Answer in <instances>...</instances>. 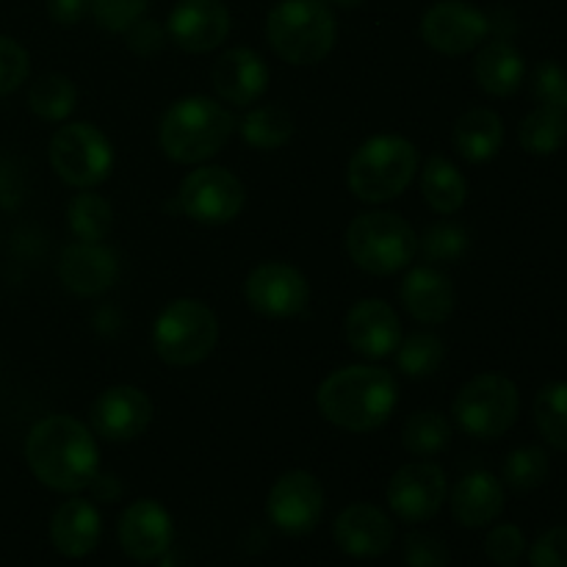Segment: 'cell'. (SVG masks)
Wrapping results in <instances>:
<instances>
[{
	"label": "cell",
	"instance_id": "3957f363",
	"mask_svg": "<svg viewBox=\"0 0 567 567\" xmlns=\"http://www.w3.org/2000/svg\"><path fill=\"white\" fill-rule=\"evenodd\" d=\"M236 131V120L230 111L214 97H194L177 100L169 105L158 127V142L166 158L175 164H203L225 150Z\"/></svg>",
	"mask_w": 567,
	"mask_h": 567
},
{
	"label": "cell",
	"instance_id": "d590c367",
	"mask_svg": "<svg viewBox=\"0 0 567 567\" xmlns=\"http://www.w3.org/2000/svg\"><path fill=\"white\" fill-rule=\"evenodd\" d=\"M468 233L465 227L452 225V221H441L432 225L424 236L419 238V249L424 252L426 260L432 264H457L465 252H468Z\"/></svg>",
	"mask_w": 567,
	"mask_h": 567
},
{
	"label": "cell",
	"instance_id": "83f0119b",
	"mask_svg": "<svg viewBox=\"0 0 567 567\" xmlns=\"http://www.w3.org/2000/svg\"><path fill=\"white\" fill-rule=\"evenodd\" d=\"M241 136L255 150H280L293 136V116L282 105H258L241 120Z\"/></svg>",
	"mask_w": 567,
	"mask_h": 567
},
{
	"label": "cell",
	"instance_id": "9a60e30c",
	"mask_svg": "<svg viewBox=\"0 0 567 567\" xmlns=\"http://www.w3.org/2000/svg\"><path fill=\"white\" fill-rule=\"evenodd\" d=\"M92 430L109 443H131L153 421V399L136 385L105 388L92 404Z\"/></svg>",
	"mask_w": 567,
	"mask_h": 567
},
{
	"label": "cell",
	"instance_id": "5b68a950",
	"mask_svg": "<svg viewBox=\"0 0 567 567\" xmlns=\"http://www.w3.org/2000/svg\"><path fill=\"white\" fill-rule=\"evenodd\" d=\"M419 172V150L413 142L393 133L371 136L349 158V192L360 203H388L408 192Z\"/></svg>",
	"mask_w": 567,
	"mask_h": 567
},
{
	"label": "cell",
	"instance_id": "6da1fadb",
	"mask_svg": "<svg viewBox=\"0 0 567 567\" xmlns=\"http://www.w3.org/2000/svg\"><path fill=\"white\" fill-rule=\"evenodd\" d=\"M25 460L44 487L78 493L97 480L100 449L89 426L72 415H48L28 432Z\"/></svg>",
	"mask_w": 567,
	"mask_h": 567
},
{
	"label": "cell",
	"instance_id": "4316f807",
	"mask_svg": "<svg viewBox=\"0 0 567 567\" xmlns=\"http://www.w3.org/2000/svg\"><path fill=\"white\" fill-rule=\"evenodd\" d=\"M421 192H424V199L435 214L452 216L468 199V183L452 161L443 158V155H432L421 172Z\"/></svg>",
	"mask_w": 567,
	"mask_h": 567
},
{
	"label": "cell",
	"instance_id": "f546056e",
	"mask_svg": "<svg viewBox=\"0 0 567 567\" xmlns=\"http://www.w3.org/2000/svg\"><path fill=\"white\" fill-rule=\"evenodd\" d=\"M452 441V424L437 410H419L404 421L402 443L410 454L419 457H435Z\"/></svg>",
	"mask_w": 567,
	"mask_h": 567
},
{
	"label": "cell",
	"instance_id": "484cf974",
	"mask_svg": "<svg viewBox=\"0 0 567 567\" xmlns=\"http://www.w3.org/2000/svg\"><path fill=\"white\" fill-rule=\"evenodd\" d=\"M454 150L471 164H485L496 158L504 144V122L491 109H471L454 122Z\"/></svg>",
	"mask_w": 567,
	"mask_h": 567
},
{
	"label": "cell",
	"instance_id": "cb8c5ba5",
	"mask_svg": "<svg viewBox=\"0 0 567 567\" xmlns=\"http://www.w3.org/2000/svg\"><path fill=\"white\" fill-rule=\"evenodd\" d=\"M504 509V485L487 471H471L454 485L452 515L465 529L491 526Z\"/></svg>",
	"mask_w": 567,
	"mask_h": 567
},
{
	"label": "cell",
	"instance_id": "f35d334b",
	"mask_svg": "<svg viewBox=\"0 0 567 567\" xmlns=\"http://www.w3.org/2000/svg\"><path fill=\"white\" fill-rule=\"evenodd\" d=\"M532 94L540 100V105L548 109H559L567 114V70L554 64V61H543L532 81Z\"/></svg>",
	"mask_w": 567,
	"mask_h": 567
},
{
	"label": "cell",
	"instance_id": "74e56055",
	"mask_svg": "<svg viewBox=\"0 0 567 567\" xmlns=\"http://www.w3.org/2000/svg\"><path fill=\"white\" fill-rule=\"evenodd\" d=\"M31 59L17 39L0 37V97L17 92L28 81Z\"/></svg>",
	"mask_w": 567,
	"mask_h": 567
},
{
	"label": "cell",
	"instance_id": "f1b7e54d",
	"mask_svg": "<svg viewBox=\"0 0 567 567\" xmlns=\"http://www.w3.org/2000/svg\"><path fill=\"white\" fill-rule=\"evenodd\" d=\"M520 147L529 155H554L567 138V114L548 105H537L524 122H520Z\"/></svg>",
	"mask_w": 567,
	"mask_h": 567
},
{
	"label": "cell",
	"instance_id": "277c9868",
	"mask_svg": "<svg viewBox=\"0 0 567 567\" xmlns=\"http://www.w3.org/2000/svg\"><path fill=\"white\" fill-rule=\"evenodd\" d=\"M336 14L327 0H280L266 17L275 53L293 66L319 64L336 48Z\"/></svg>",
	"mask_w": 567,
	"mask_h": 567
},
{
	"label": "cell",
	"instance_id": "603a6c76",
	"mask_svg": "<svg viewBox=\"0 0 567 567\" xmlns=\"http://www.w3.org/2000/svg\"><path fill=\"white\" fill-rule=\"evenodd\" d=\"M100 532H103V520H100L97 507L83 498L64 502L50 520V540L55 551L70 559L92 554L100 543Z\"/></svg>",
	"mask_w": 567,
	"mask_h": 567
},
{
	"label": "cell",
	"instance_id": "ee69618b",
	"mask_svg": "<svg viewBox=\"0 0 567 567\" xmlns=\"http://www.w3.org/2000/svg\"><path fill=\"white\" fill-rule=\"evenodd\" d=\"M86 11L89 0H48V14L55 25H78Z\"/></svg>",
	"mask_w": 567,
	"mask_h": 567
},
{
	"label": "cell",
	"instance_id": "30bf717a",
	"mask_svg": "<svg viewBox=\"0 0 567 567\" xmlns=\"http://www.w3.org/2000/svg\"><path fill=\"white\" fill-rule=\"evenodd\" d=\"M244 183L225 166H199L183 177L177 205L183 214L203 225H227L244 210Z\"/></svg>",
	"mask_w": 567,
	"mask_h": 567
},
{
	"label": "cell",
	"instance_id": "836d02e7",
	"mask_svg": "<svg viewBox=\"0 0 567 567\" xmlns=\"http://www.w3.org/2000/svg\"><path fill=\"white\" fill-rule=\"evenodd\" d=\"M443 358H446V347L437 336L432 332H415V336L404 338L396 349V363L399 371L415 380L432 377L441 369Z\"/></svg>",
	"mask_w": 567,
	"mask_h": 567
},
{
	"label": "cell",
	"instance_id": "7a4b0ae2",
	"mask_svg": "<svg viewBox=\"0 0 567 567\" xmlns=\"http://www.w3.org/2000/svg\"><path fill=\"white\" fill-rule=\"evenodd\" d=\"M319 413L347 432H371L385 424L399 402L391 371L377 365H347L327 377L316 393Z\"/></svg>",
	"mask_w": 567,
	"mask_h": 567
},
{
	"label": "cell",
	"instance_id": "d4e9b609",
	"mask_svg": "<svg viewBox=\"0 0 567 567\" xmlns=\"http://www.w3.org/2000/svg\"><path fill=\"white\" fill-rule=\"evenodd\" d=\"M474 75L482 92L493 94V97H509L524 83L526 61L513 42H507L504 37L493 39L476 55Z\"/></svg>",
	"mask_w": 567,
	"mask_h": 567
},
{
	"label": "cell",
	"instance_id": "ffe728a7",
	"mask_svg": "<svg viewBox=\"0 0 567 567\" xmlns=\"http://www.w3.org/2000/svg\"><path fill=\"white\" fill-rule=\"evenodd\" d=\"M59 277L66 291L78 297H97L116 282L120 260L103 244L75 241L61 252Z\"/></svg>",
	"mask_w": 567,
	"mask_h": 567
},
{
	"label": "cell",
	"instance_id": "7402d4cb",
	"mask_svg": "<svg viewBox=\"0 0 567 567\" xmlns=\"http://www.w3.org/2000/svg\"><path fill=\"white\" fill-rule=\"evenodd\" d=\"M402 302L415 321L435 327L454 313V288L435 266H419L402 282Z\"/></svg>",
	"mask_w": 567,
	"mask_h": 567
},
{
	"label": "cell",
	"instance_id": "4fadbf2b",
	"mask_svg": "<svg viewBox=\"0 0 567 567\" xmlns=\"http://www.w3.org/2000/svg\"><path fill=\"white\" fill-rule=\"evenodd\" d=\"M491 33V17L463 0H441L421 17V37L443 55H463Z\"/></svg>",
	"mask_w": 567,
	"mask_h": 567
},
{
	"label": "cell",
	"instance_id": "2e32d148",
	"mask_svg": "<svg viewBox=\"0 0 567 567\" xmlns=\"http://www.w3.org/2000/svg\"><path fill=\"white\" fill-rule=\"evenodd\" d=\"M166 33L186 53H210L230 33V11L221 0H181L169 11Z\"/></svg>",
	"mask_w": 567,
	"mask_h": 567
},
{
	"label": "cell",
	"instance_id": "4dcf8cb0",
	"mask_svg": "<svg viewBox=\"0 0 567 567\" xmlns=\"http://www.w3.org/2000/svg\"><path fill=\"white\" fill-rule=\"evenodd\" d=\"M28 105H31V111L39 120L61 122L75 111L78 89L66 75L50 72V75H42L31 86V92H28Z\"/></svg>",
	"mask_w": 567,
	"mask_h": 567
},
{
	"label": "cell",
	"instance_id": "ab89813d",
	"mask_svg": "<svg viewBox=\"0 0 567 567\" xmlns=\"http://www.w3.org/2000/svg\"><path fill=\"white\" fill-rule=\"evenodd\" d=\"M526 551V540H524V532L518 529L515 524H502L485 537V554L491 563L509 567L518 563Z\"/></svg>",
	"mask_w": 567,
	"mask_h": 567
},
{
	"label": "cell",
	"instance_id": "b9f144b4",
	"mask_svg": "<svg viewBox=\"0 0 567 567\" xmlns=\"http://www.w3.org/2000/svg\"><path fill=\"white\" fill-rule=\"evenodd\" d=\"M529 563L532 567H567V526H554L537 537Z\"/></svg>",
	"mask_w": 567,
	"mask_h": 567
},
{
	"label": "cell",
	"instance_id": "e0dca14e",
	"mask_svg": "<svg viewBox=\"0 0 567 567\" xmlns=\"http://www.w3.org/2000/svg\"><path fill=\"white\" fill-rule=\"evenodd\" d=\"M343 336L360 358L382 360L402 343V321L385 299H360L347 313Z\"/></svg>",
	"mask_w": 567,
	"mask_h": 567
},
{
	"label": "cell",
	"instance_id": "52a82bcc",
	"mask_svg": "<svg viewBox=\"0 0 567 567\" xmlns=\"http://www.w3.org/2000/svg\"><path fill=\"white\" fill-rule=\"evenodd\" d=\"M347 252L358 269L388 277L410 266V260L419 252V236L402 216L371 210V214L354 216L349 225Z\"/></svg>",
	"mask_w": 567,
	"mask_h": 567
},
{
	"label": "cell",
	"instance_id": "1f68e13d",
	"mask_svg": "<svg viewBox=\"0 0 567 567\" xmlns=\"http://www.w3.org/2000/svg\"><path fill=\"white\" fill-rule=\"evenodd\" d=\"M66 221H70V230L75 233L78 241L100 244L111 233L114 216H111L109 199L81 188V194L66 208Z\"/></svg>",
	"mask_w": 567,
	"mask_h": 567
},
{
	"label": "cell",
	"instance_id": "8fae6325",
	"mask_svg": "<svg viewBox=\"0 0 567 567\" xmlns=\"http://www.w3.org/2000/svg\"><path fill=\"white\" fill-rule=\"evenodd\" d=\"M244 297L249 308L266 319H293L308 310L310 286L308 277L291 264L266 260L249 271L244 282Z\"/></svg>",
	"mask_w": 567,
	"mask_h": 567
},
{
	"label": "cell",
	"instance_id": "9c48e42d",
	"mask_svg": "<svg viewBox=\"0 0 567 567\" xmlns=\"http://www.w3.org/2000/svg\"><path fill=\"white\" fill-rule=\"evenodd\" d=\"M50 166L70 186L94 188L111 175L114 147L92 122H72L50 138Z\"/></svg>",
	"mask_w": 567,
	"mask_h": 567
},
{
	"label": "cell",
	"instance_id": "f6af8a7d",
	"mask_svg": "<svg viewBox=\"0 0 567 567\" xmlns=\"http://www.w3.org/2000/svg\"><path fill=\"white\" fill-rule=\"evenodd\" d=\"M330 3L341 6V9H358V6H363L365 0H330Z\"/></svg>",
	"mask_w": 567,
	"mask_h": 567
},
{
	"label": "cell",
	"instance_id": "60d3db41",
	"mask_svg": "<svg viewBox=\"0 0 567 567\" xmlns=\"http://www.w3.org/2000/svg\"><path fill=\"white\" fill-rule=\"evenodd\" d=\"M404 559H408V567H449V548L435 535L413 532L404 546Z\"/></svg>",
	"mask_w": 567,
	"mask_h": 567
},
{
	"label": "cell",
	"instance_id": "44dd1931",
	"mask_svg": "<svg viewBox=\"0 0 567 567\" xmlns=\"http://www.w3.org/2000/svg\"><path fill=\"white\" fill-rule=\"evenodd\" d=\"M214 89L225 103L249 109L269 89V66L252 48H233L219 55L214 66Z\"/></svg>",
	"mask_w": 567,
	"mask_h": 567
},
{
	"label": "cell",
	"instance_id": "d6a6232c",
	"mask_svg": "<svg viewBox=\"0 0 567 567\" xmlns=\"http://www.w3.org/2000/svg\"><path fill=\"white\" fill-rule=\"evenodd\" d=\"M535 424L548 446L567 452V382H551L537 393Z\"/></svg>",
	"mask_w": 567,
	"mask_h": 567
},
{
	"label": "cell",
	"instance_id": "ac0fdd59",
	"mask_svg": "<svg viewBox=\"0 0 567 567\" xmlns=\"http://www.w3.org/2000/svg\"><path fill=\"white\" fill-rule=\"evenodd\" d=\"M120 546L136 563H153L164 557L175 537L169 513L153 498H138L120 518Z\"/></svg>",
	"mask_w": 567,
	"mask_h": 567
},
{
	"label": "cell",
	"instance_id": "8d00e7d4",
	"mask_svg": "<svg viewBox=\"0 0 567 567\" xmlns=\"http://www.w3.org/2000/svg\"><path fill=\"white\" fill-rule=\"evenodd\" d=\"M150 0H89V11L105 31H127L136 20H142Z\"/></svg>",
	"mask_w": 567,
	"mask_h": 567
},
{
	"label": "cell",
	"instance_id": "ba28073f",
	"mask_svg": "<svg viewBox=\"0 0 567 567\" xmlns=\"http://www.w3.org/2000/svg\"><path fill=\"white\" fill-rule=\"evenodd\" d=\"M520 396L513 380L502 374H480L465 382L452 402L460 430L474 441H496L518 421Z\"/></svg>",
	"mask_w": 567,
	"mask_h": 567
},
{
	"label": "cell",
	"instance_id": "7c38bea8",
	"mask_svg": "<svg viewBox=\"0 0 567 567\" xmlns=\"http://www.w3.org/2000/svg\"><path fill=\"white\" fill-rule=\"evenodd\" d=\"M324 487L310 471H288L266 498V513L271 524L291 537L310 535L324 515Z\"/></svg>",
	"mask_w": 567,
	"mask_h": 567
},
{
	"label": "cell",
	"instance_id": "8992f818",
	"mask_svg": "<svg viewBox=\"0 0 567 567\" xmlns=\"http://www.w3.org/2000/svg\"><path fill=\"white\" fill-rule=\"evenodd\" d=\"M219 341V319L199 299H175L153 324V349L166 365L188 369L208 358Z\"/></svg>",
	"mask_w": 567,
	"mask_h": 567
},
{
	"label": "cell",
	"instance_id": "5bb4252c",
	"mask_svg": "<svg viewBox=\"0 0 567 567\" xmlns=\"http://www.w3.org/2000/svg\"><path fill=\"white\" fill-rule=\"evenodd\" d=\"M449 496V482L441 465L410 463L393 474L388 485V504L408 524H424L441 513Z\"/></svg>",
	"mask_w": 567,
	"mask_h": 567
},
{
	"label": "cell",
	"instance_id": "d6986e66",
	"mask_svg": "<svg viewBox=\"0 0 567 567\" xmlns=\"http://www.w3.org/2000/svg\"><path fill=\"white\" fill-rule=\"evenodd\" d=\"M332 535H336L338 548L343 554L354 559H371L382 557L393 546L396 529H393V520L380 507L358 502L338 515Z\"/></svg>",
	"mask_w": 567,
	"mask_h": 567
},
{
	"label": "cell",
	"instance_id": "7bdbcfd3",
	"mask_svg": "<svg viewBox=\"0 0 567 567\" xmlns=\"http://www.w3.org/2000/svg\"><path fill=\"white\" fill-rule=\"evenodd\" d=\"M161 42H164V33H161V28L155 25L153 20H136L131 28H127V44H131L136 53L142 55H150L155 53V50L161 48Z\"/></svg>",
	"mask_w": 567,
	"mask_h": 567
},
{
	"label": "cell",
	"instance_id": "e575fe53",
	"mask_svg": "<svg viewBox=\"0 0 567 567\" xmlns=\"http://www.w3.org/2000/svg\"><path fill=\"white\" fill-rule=\"evenodd\" d=\"M548 480V454L537 446L509 452L504 460V485L515 493H532Z\"/></svg>",
	"mask_w": 567,
	"mask_h": 567
}]
</instances>
